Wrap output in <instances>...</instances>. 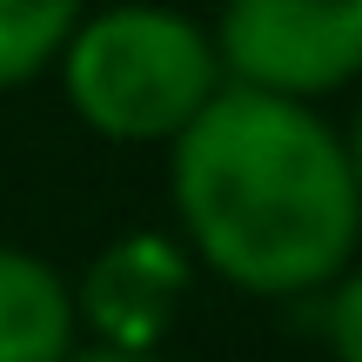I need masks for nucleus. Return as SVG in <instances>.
<instances>
[{
  "mask_svg": "<svg viewBox=\"0 0 362 362\" xmlns=\"http://www.w3.org/2000/svg\"><path fill=\"white\" fill-rule=\"evenodd\" d=\"M175 242L262 302L322 296L362 255V202L322 107L221 88L168 141Z\"/></svg>",
  "mask_w": 362,
  "mask_h": 362,
  "instance_id": "obj_1",
  "label": "nucleus"
},
{
  "mask_svg": "<svg viewBox=\"0 0 362 362\" xmlns=\"http://www.w3.org/2000/svg\"><path fill=\"white\" fill-rule=\"evenodd\" d=\"M54 81L81 128L115 148H168L228 88L208 21L168 0L88 7L54 61Z\"/></svg>",
  "mask_w": 362,
  "mask_h": 362,
  "instance_id": "obj_2",
  "label": "nucleus"
},
{
  "mask_svg": "<svg viewBox=\"0 0 362 362\" xmlns=\"http://www.w3.org/2000/svg\"><path fill=\"white\" fill-rule=\"evenodd\" d=\"M208 34L228 88L296 107L362 88V0H221Z\"/></svg>",
  "mask_w": 362,
  "mask_h": 362,
  "instance_id": "obj_3",
  "label": "nucleus"
},
{
  "mask_svg": "<svg viewBox=\"0 0 362 362\" xmlns=\"http://www.w3.org/2000/svg\"><path fill=\"white\" fill-rule=\"evenodd\" d=\"M194 262L168 228H128L94 248V262L74 282V322L81 342L121 356H161L188 315Z\"/></svg>",
  "mask_w": 362,
  "mask_h": 362,
  "instance_id": "obj_4",
  "label": "nucleus"
},
{
  "mask_svg": "<svg viewBox=\"0 0 362 362\" xmlns=\"http://www.w3.org/2000/svg\"><path fill=\"white\" fill-rule=\"evenodd\" d=\"M74 342V282L47 255L0 242V362H61Z\"/></svg>",
  "mask_w": 362,
  "mask_h": 362,
  "instance_id": "obj_5",
  "label": "nucleus"
},
{
  "mask_svg": "<svg viewBox=\"0 0 362 362\" xmlns=\"http://www.w3.org/2000/svg\"><path fill=\"white\" fill-rule=\"evenodd\" d=\"M94 0H0V94L40 81Z\"/></svg>",
  "mask_w": 362,
  "mask_h": 362,
  "instance_id": "obj_6",
  "label": "nucleus"
},
{
  "mask_svg": "<svg viewBox=\"0 0 362 362\" xmlns=\"http://www.w3.org/2000/svg\"><path fill=\"white\" fill-rule=\"evenodd\" d=\"M322 342L336 362H362V255L322 288Z\"/></svg>",
  "mask_w": 362,
  "mask_h": 362,
  "instance_id": "obj_7",
  "label": "nucleus"
},
{
  "mask_svg": "<svg viewBox=\"0 0 362 362\" xmlns=\"http://www.w3.org/2000/svg\"><path fill=\"white\" fill-rule=\"evenodd\" d=\"M336 134H342V161H349L356 202H362V94H356V107H349V128H336Z\"/></svg>",
  "mask_w": 362,
  "mask_h": 362,
  "instance_id": "obj_8",
  "label": "nucleus"
},
{
  "mask_svg": "<svg viewBox=\"0 0 362 362\" xmlns=\"http://www.w3.org/2000/svg\"><path fill=\"white\" fill-rule=\"evenodd\" d=\"M61 362H168V356H121V349H94V342H74Z\"/></svg>",
  "mask_w": 362,
  "mask_h": 362,
  "instance_id": "obj_9",
  "label": "nucleus"
}]
</instances>
